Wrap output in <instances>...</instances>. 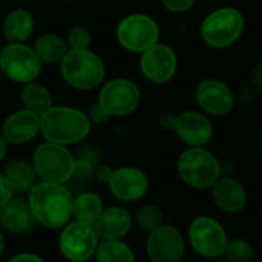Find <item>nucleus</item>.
Listing matches in <instances>:
<instances>
[{
    "mask_svg": "<svg viewBox=\"0 0 262 262\" xmlns=\"http://www.w3.org/2000/svg\"><path fill=\"white\" fill-rule=\"evenodd\" d=\"M120 45L130 52H144L155 45L160 37L157 21L146 14L127 15L117 29Z\"/></svg>",
    "mask_w": 262,
    "mask_h": 262,
    "instance_id": "8",
    "label": "nucleus"
},
{
    "mask_svg": "<svg viewBox=\"0 0 262 262\" xmlns=\"http://www.w3.org/2000/svg\"><path fill=\"white\" fill-rule=\"evenodd\" d=\"M3 250H5V239H3V235L0 233V255L3 253Z\"/></svg>",
    "mask_w": 262,
    "mask_h": 262,
    "instance_id": "39",
    "label": "nucleus"
},
{
    "mask_svg": "<svg viewBox=\"0 0 262 262\" xmlns=\"http://www.w3.org/2000/svg\"><path fill=\"white\" fill-rule=\"evenodd\" d=\"M177 135L192 147H203L213 137V126L207 117L200 112H183L175 115L173 129Z\"/></svg>",
    "mask_w": 262,
    "mask_h": 262,
    "instance_id": "16",
    "label": "nucleus"
},
{
    "mask_svg": "<svg viewBox=\"0 0 262 262\" xmlns=\"http://www.w3.org/2000/svg\"><path fill=\"white\" fill-rule=\"evenodd\" d=\"M146 250L152 261L178 262L184 256L186 246L181 233L175 227L161 224L149 233Z\"/></svg>",
    "mask_w": 262,
    "mask_h": 262,
    "instance_id": "12",
    "label": "nucleus"
},
{
    "mask_svg": "<svg viewBox=\"0 0 262 262\" xmlns=\"http://www.w3.org/2000/svg\"><path fill=\"white\" fill-rule=\"evenodd\" d=\"M252 83L255 84L256 89H259L262 92V63L253 69V72H252Z\"/></svg>",
    "mask_w": 262,
    "mask_h": 262,
    "instance_id": "35",
    "label": "nucleus"
},
{
    "mask_svg": "<svg viewBox=\"0 0 262 262\" xmlns=\"http://www.w3.org/2000/svg\"><path fill=\"white\" fill-rule=\"evenodd\" d=\"M20 100L25 109L35 112L38 115H41L52 106V97L49 91L45 86L34 81L25 83V88L21 89L20 94Z\"/></svg>",
    "mask_w": 262,
    "mask_h": 262,
    "instance_id": "23",
    "label": "nucleus"
},
{
    "mask_svg": "<svg viewBox=\"0 0 262 262\" xmlns=\"http://www.w3.org/2000/svg\"><path fill=\"white\" fill-rule=\"evenodd\" d=\"M0 71L17 83L34 81L41 71V60L34 48L23 43H9L0 52Z\"/></svg>",
    "mask_w": 262,
    "mask_h": 262,
    "instance_id": "7",
    "label": "nucleus"
},
{
    "mask_svg": "<svg viewBox=\"0 0 262 262\" xmlns=\"http://www.w3.org/2000/svg\"><path fill=\"white\" fill-rule=\"evenodd\" d=\"M107 184L112 195L124 203L141 200L149 189L147 177L144 175V172L135 167H120L114 170Z\"/></svg>",
    "mask_w": 262,
    "mask_h": 262,
    "instance_id": "15",
    "label": "nucleus"
},
{
    "mask_svg": "<svg viewBox=\"0 0 262 262\" xmlns=\"http://www.w3.org/2000/svg\"><path fill=\"white\" fill-rule=\"evenodd\" d=\"M63 78L77 89L89 91L104 78V64L98 55L86 49H69L61 60Z\"/></svg>",
    "mask_w": 262,
    "mask_h": 262,
    "instance_id": "4",
    "label": "nucleus"
},
{
    "mask_svg": "<svg viewBox=\"0 0 262 262\" xmlns=\"http://www.w3.org/2000/svg\"><path fill=\"white\" fill-rule=\"evenodd\" d=\"M34 51L41 63H57L68 54L69 45L55 34H45L37 38Z\"/></svg>",
    "mask_w": 262,
    "mask_h": 262,
    "instance_id": "22",
    "label": "nucleus"
},
{
    "mask_svg": "<svg viewBox=\"0 0 262 262\" xmlns=\"http://www.w3.org/2000/svg\"><path fill=\"white\" fill-rule=\"evenodd\" d=\"M28 203L35 221L46 229L66 226L72 218L74 200L63 184L49 181L34 184Z\"/></svg>",
    "mask_w": 262,
    "mask_h": 262,
    "instance_id": "1",
    "label": "nucleus"
},
{
    "mask_svg": "<svg viewBox=\"0 0 262 262\" xmlns=\"http://www.w3.org/2000/svg\"><path fill=\"white\" fill-rule=\"evenodd\" d=\"M32 166L41 181L63 184L74 177L75 160L66 146L46 141L35 149Z\"/></svg>",
    "mask_w": 262,
    "mask_h": 262,
    "instance_id": "5",
    "label": "nucleus"
},
{
    "mask_svg": "<svg viewBox=\"0 0 262 262\" xmlns=\"http://www.w3.org/2000/svg\"><path fill=\"white\" fill-rule=\"evenodd\" d=\"M75 160V170H74V175L81 178V180H88L91 178L95 170H97V164H98V155H97V150L91 149V147H86L84 150H81L78 154Z\"/></svg>",
    "mask_w": 262,
    "mask_h": 262,
    "instance_id": "27",
    "label": "nucleus"
},
{
    "mask_svg": "<svg viewBox=\"0 0 262 262\" xmlns=\"http://www.w3.org/2000/svg\"><path fill=\"white\" fill-rule=\"evenodd\" d=\"M100 239H121L124 238L132 226L130 215L121 207L103 209L98 220L92 224Z\"/></svg>",
    "mask_w": 262,
    "mask_h": 262,
    "instance_id": "18",
    "label": "nucleus"
},
{
    "mask_svg": "<svg viewBox=\"0 0 262 262\" xmlns=\"http://www.w3.org/2000/svg\"><path fill=\"white\" fill-rule=\"evenodd\" d=\"M91 43V34L84 26H74L68 35V45L71 49H86Z\"/></svg>",
    "mask_w": 262,
    "mask_h": 262,
    "instance_id": "30",
    "label": "nucleus"
},
{
    "mask_svg": "<svg viewBox=\"0 0 262 262\" xmlns=\"http://www.w3.org/2000/svg\"><path fill=\"white\" fill-rule=\"evenodd\" d=\"M101 262H132L135 259L132 250L120 239H104L95 252Z\"/></svg>",
    "mask_w": 262,
    "mask_h": 262,
    "instance_id": "26",
    "label": "nucleus"
},
{
    "mask_svg": "<svg viewBox=\"0 0 262 262\" xmlns=\"http://www.w3.org/2000/svg\"><path fill=\"white\" fill-rule=\"evenodd\" d=\"M0 81H2V71H0Z\"/></svg>",
    "mask_w": 262,
    "mask_h": 262,
    "instance_id": "40",
    "label": "nucleus"
},
{
    "mask_svg": "<svg viewBox=\"0 0 262 262\" xmlns=\"http://www.w3.org/2000/svg\"><path fill=\"white\" fill-rule=\"evenodd\" d=\"M213 200L221 210L236 213L244 209L247 203V193L239 181L233 178H223L213 186Z\"/></svg>",
    "mask_w": 262,
    "mask_h": 262,
    "instance_id": "20",
    "label": "nucleus"
},
{
    "mask_svg": "<svg viewBox=\"0 0 262 262\" xmlns=\"http://www.w3.org/2000/svg\"><path fill=\"white\" fill-rule=\"evenodd\" d=\"M98 103L111 117H124L137 109L140 89L127 78H115L101 89Z\"/></svg>",
    "mask_w": 262,
    "mask_h": 262,
    "instance_id": "11",
    "label": "nucleus"
},
{
    "mask_svg": "<svg viewBox=\"0 0 262 262\" xmlns=\"http://www.w3.org/2000/svg\"><path fill=\"white\" fill-rule=\"evenodd\" d=\"M189 239L193 250L204 258L221 256L227 244L226 230L210 216H200L192 223L189 229Z\"/></svg>",
    "mask_w": 262,
    "mask_h": 262,
    "instance_id": "10",
    "label": "nucleus"
},
{
    "mask_svg": "<svg viewBox=\"0 0 262 262\" xmlns=\"http://www.w3.org/2000/svg\"><path fill=\"white\" fill-rule=\"evenodd\" d=\"M109 117H111V115H109L103 107H101V104H100V103H97L95 106H92V107H91V111H89V120H91V121H94V123H98V124L104 123Z\"/></svg>",
    "mask_w": 262,
    "mask_h": 262,
    "instance_id": "33",
    "label": "nucleus"
},
{
    "mask_svg": "<svg viewBox=\"0 0 262 262\" xmlns=\"http://www.w3.org/2000/svg\"><path fill=\"white\" fill-rule=\"evenodd\" d=\"M141 71L154 83H166L177 72V55L167 45L155 43L141 52Z\"/></svg>",
    "mask_w": 262,
    "mask_h": 262,
    "instance_id": "13",
    "label": "nucleus"
},
{
    "mask_svg": "<svg viewBox=\"0 0 262 262\" xmlns=\"http://www.w3.org/2000/svg\"><path fill=\"white\" fill-rule=\"evenodd\" d=\"M98 247V235L94 226L74 221L68 223L60 236V252L69 261H86Z\"/></svg>",
    "mask_w": 262,
    "mask_h": 262,
    "instance_id": "9",
    "label": "nucleus"
},
{
    "mask_svg": "<svg viewBox=\"0 0 262 262\" xmlns=\"http://www.w3.org/2000/svg\"><path fill=\"white\" fill-rule=\"evenodd\" d=\"M103 209L104 207H103L101 198L98 195H95V193L86 192V193L78 195L74 200L72 216L77 221H81V223H86V224L92 226L98 220V216L101 215Z\"/></svg>",
    "mask_w": 262,
    "mask_h": 262,
    "instance_id": "24",
    "label": "nucleus"
},
{
    "mask_svg": "<svg viewBox=\"0 0 262 262\" xmlns=\"http://www.w3.org/2000/svg\"><path fill=\"white\" fill-rule=\"evenodd\" d=\"M35 170L34 166L31 167L25 161H11L5 169V177L8 178L9 184L17 192H26L31 190V187L35 183Z\"/></svg>",
    "mask_w": 262,
    "mask_h": 262,
    "instance_id": "25",
    "label": "nucleus"
},
{
    "mask_svg": "<svg viewBox=\"0 0 262 262\" xmlns=\"http://www.w3.org/2000/svg\"><path fill=\"white\" fill-rule=\"evenodd\" d=\"M177 167L183 181L198 190L213 187L221 177L220 161L213 154L203 147H190L184 150L178 158Z\"/></svg>",
    "mask_w": 262,
    "mask_h": 262,
    "instance_id": "3",
    "label": "nucleus"
},
{
    "mask_svg": "<svg viewBox=\"0 0 262 262\" xmlns=\"http://www.w3.org/2000/svg\"><path fill=\"white\" fill-rule=\"evenodd\" d=\"M5 154H6V140L3 135H0V161L3 160Z\"/></svg>",
    "mask_w": 262,
    "mask_h": 262,
    "instance_id": "38",
    "label": "nucleus"
},
{
    "mask_svg": "<svg viewBox=\"0 0 262 262\" xmlns=\"http://www.w3.org/2000/svg\"><path fill=\"white\" fill-rule=\"evenodd\" d=\"M0 223L8 232L14 235H21L32 229L35 218L32 215L29 203H25L21 200H11L0 207Z\"/></svg>",
    "mask_w": 262,
    "mask_h": 262,
    "instance_id": "19",
    "label": "nucleus"
},
{
    "mask_svg": "<svg viewBox=\"0 0 262 262\" xmlns=\"http://www.w3.org/2000/svg\"><path fill=\"white\" fill-rule=\"evenodd\" d=\"M164 8L172 12H184L190 9L195 3V0H161Z\"/></svg>",
    "mask_w": 262,
    "mask_h": 262,
    "instance_id": "31",
    "label": "nucleus"
},
{
    "mask_svg": "<svg viewBox=\"0 0 262 262\" xmlns=\"http://www.w3.org/2000/svg\"><path fill=\"white\" fill-rule=\"evenodd\" d=\"M112 169L111 167H107V166H100V167H97V170H95V173H97V178L100 180V181H103V183H109V180H111V177H112Z\"/></svg>",
    "mask_w": 262,
    "mask_h": 262,
    "instance_id": "34",
    "label": "nucleus"
},
{
    "mask_svg": "<svg viewBox=\"0 0 262 262\" xmlns=\"http://www.w3.org/2000/svg\"><path fill=\"white\" fill-rule=\"evenodd\" d=\"M195 98L198 106L210 115H226L235 104L230 88L215 78L201 81L196 88Z\"/></svg>",
    "mask_w": 262,
    "mask_h": 262,
    "instance_id": "14",
    "label": "nucleus"
},
{
    "mask_svg": "<svg viewBox=\"0 0 262 262\" xmlns=\"http://www.w3.org/2000/svg\"><path fill=\"white\" fill-rule=\"evenodd\" d=\"M34 29V18L25 9H15L8 14L3 23V32L9 43H23Z\"/></svg>",
    "mask_w": 262,
    "mask_h": 262,
    "instance_id": "21",
    "label": "nucleus"
},
{
    "mask_svg": "<svg viewBox=\"0 0 262 262\" xmlns=\"http://www.w3.org/2000/svg\"><path fill=\"white\" fill-rule=\"evenodd\" d=\"M244 17L235 8H220L210 12L201 25L203 40L216 49L232 46L243 34Z\"/></svg>",
    "mask_w": 262,
    "mask_h": 262,
    "instance_id": "6",
    "label": "nucleus"
},
{
    "mask_svg": "<svg viewBox=\"0 0 262 262\" xmlns=\"http://www.w3.org/2000/svg\"><path fill=\"white\" fill-rule=\"evenodd\" d=\"M12 192H14V189L9 184L8 178L5 175H0V207L12 200Z\"/></svg>",
    "mask_w": 262,
    "mask_h": 262,
    "instance_id": "32",
    "label": "nucleus"
},
{
    "mask_svg": "<svg viewBox=\"0 0 262 262\" xmlns=\"http://www.w3.org/2000/svg\"><path fill=\"white\" fill-rule=\"evenodd\" d=\"M11 261H34V262H41L43 259L37 255H32V253H20V255H15L11 258Z\"/></svg>",
    "mask_w": 262,
    "mask_h": 262,
    "instance_id": "37",
    "label": "nucleus"
},
{
    "mask_svg": "<svg viewBox=\"0 0 262 262\" xmlns=\"http://www.w3.org/2000/svg\"><path fill=\"white\" fill-rule=\"evenodd\" d=\"M40 132V115L28 109L17 111L3 123L2 135L6 143L25 144Z\"/></svg>",
    "mask_w": 262,
    "mask_h": 262,
    "instance_id": "17",
    "label": "nucleus"
},
{
    "mask_svg": "<svg viewBox=\"0 0 262 262\" xmlns=\"http://www.w3.org/2000/svg\"><path fill=\"white\" fill-rule=\"evenodd\" d=\"M163 212L160 207L154 206V204H147V206H143L138 213H137V224L141 230L150 233L152 230L158 229L161 224H163Z\"/></svg>",
    "mask_w": 262,
    "mask_h": 262,
    "instance_id": "28",
    "label": "nucleus"
},
{
    "mask_svg": "<svg viewBox=\"0 0 262 262\" xmlns=\"http://www.w3.org/2000/svg\"><path fill=\"white\" fill-rule=\"evenodd\" d=\"M226 259L232 262H249L253 259V247L252 244H249L246 239L236 238V239H230L226 244L224 253Z\"/></svg>",
    "mask_w": 262,
    "mask_h": 262,
    "instance_id": "29",
    "label": "nucleus"
},
{
    "mask_svg": "<svg viewBox=\"0 0 262 262\" xmlns=\"http://www.w3.org/2000/svg\"><path fill=\"white\" fill-rule=\"evenodd\" d=\"M89 130V117L72 107L51 106L40 115V132L51 143L63 146L75 144L84 140Z\"/></svg>",
    "mask_w": 262,
    "mask_h": 262,
    "instance_id": "2",
    "label": "nucleus"
},
{
    "mask_svg": "<svg viewBox=\"0 0 262 262\" xmlns=\"http://www.w3.org/2000/svg\"><path fill=\"white\" fill-rule=\"evenodd\" d=\"M173 123H175V115L173 114H164L160 120V124L166 129V130H172L173 129Z\"/></svg>",
    "mask_w": 262,
    "mask_h": 262,
    "instance_id": "36",
    "label": "nucleus"
}]
</instances>
